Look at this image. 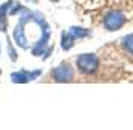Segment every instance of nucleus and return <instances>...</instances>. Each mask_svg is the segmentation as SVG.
Masks as SVG:
<instances>
[{
    "instance_id": "f257e3e1",
    "label": "nucleus",
    "mask_w": 133,
    "mask_h": 130,
    "mask_svg": "<svg viewBox=\"0 0 133 130\" xmlns=\"http://www.w3.org/2000/svg\"><path fill=\"white\" fill-rule=\"evenodd\" d=\"M77 68L84 73V74H91L98 70L99 61L95 54H81L77 57Z\"/></svg>"
},
{
    "instance_id": "f03ea898",
    "label": "nucleus",
    "mask_w": 133,
    "mask_h": 130,
    "mask_svg": "<svg viewBox=\"0 0 133 130\" xmlns=\"http://www.w3.org/2000/svg\"><path fill=\"white\" fill-rule=\"evenodd\" d=\"M124 23H125V16L122 12H119V11H111L104 19V25H105V28L108 31H116Z\"/></svg>"
},
{
    "instance_id": "7ed1b4c3",
    "label": "nucleus",
    "mask_w": 133,
    "mask_h": 130,
    "mask_svg": "<svg viewBox=\"0 0 133 130\" xmlns=\"http://www.w3.org/2000/svg\"><path fill=\"white\" fill-rule=\"evenodd\" d=\"M53 77L57 82H70L73 79V68L68 64H61L53 70Z\"/></svg>"
},
{
    "instance_id": "20e7f679",
    "label": "nucleus",
    "mask_w": 133,
    "mask_h": 130,
    "mask_svg": "<svg viewBox=\"0 0 133 130\" xmlns=\"http://www.w3.org/2000/svg\"><path fill=\"white\" fill-rule=\"evenodd\" d=\"M12 37H14V42H16L17 47H20V48H28L26 34H25V30H23V25H22V23H19V25L14 28Z\"/></svg>"
},
{
    "instance_id": "39448f33",
    "label": "nucleus",
    "mask_w": 133,
    "mask_h": 130,
    "mask_svg": "<svg viewBox=\"0 0 133 130\" xmlns=\"http://www.w3.org/2000/svg\"><path fill=\"white\" fill-rule=\"evenodd\" d=\"M12 5H14V0H8L5 5L0 6V31L6 30V12Z\"/></svg>"
},
{
    "instance_id": "423d86ee",
    "label": "nucleus",
    "mask_w": 133,
    "mask_h": 130,
    "mask_svg": "<svg viewBox=\"0 0 133 130\" xmlns=\"http://www.w3.org/2000/svg\"><path fill=\"white\" fill-rule=\"evenodd\" d=\"M62 50H70V48H73V45H74V37H73V34L71 32H62Z\"/></svg>"
},
{
    "instance_id": "0eeeda50",
    "label": "nucleus",
    "mask_w": 133,
    "mask_h": 130,
    "mask_svg": "<svg viewBox=\"0 0 133 130\" xmlns=\"http://www.w3.org/2000/svg\"><path fill=\"white\" fill-rule=\"evenodd\" d=\"M70 32L73 34L74 39H84V37L90 36V31H88V30H84V28H81V27H71V28H70Z\"/></svg>"
},
{
    "instance_id": "6e6552de",
    "label": "nucleus",
    "mask_w": 133,
    "mask_h": 130,
    "mask_svg": "<svg viewBox=\"0 0 133 130\" xmlns=\"http://www.w3.org/2000/svg\"><path fill=\"white\" fill-rule=\"evenodd\" d=\"M11 81H12V82H20V84H23V82H28L30 77H28L26 71H20V73H12V74H11Z\"/></svg>"
},
{
    "instance_id": "1a4fd4ad",
    "label": "nucleus",
    "mask_w": 133,
    "mask_h": 130,
    "mask_svg": "<svg viewBox=\"0 0 133 130\" xmlns=\"http://www.w3.org/2000/svg\"><path fill=\"white\" fill-rule=\"evenodd\" d=\"M122 47H124V50L127 53L133 54V34H129V36H125L122 39Z\"/></svg>"
},
{
    "instance_id": "9d476101",
    "label": "nucleus",
    "mask_w": 133,
    "mask_h": 130,
    "mask_svg": "<svg viewBox=\"0 0 133 130\" xmlns=\"http://www.w3.org/2000/svg\"><path fill=\"white\" fill-rule=\"evenodd\" d=\"M8 51H9V57H11L12 61H16V59H17V56H16V53H14V50H12V47H11V45H9Z\"/></svg>"
},
{
    "instance_id": "9b49d317",
    "label": "nucleus",
    "mask_w": 133,
    "mask_h": 130,
    "mask_svg": "<svg viewBox=\"0 0 133 130\" xmlns=\"http://www.w3.org/2000/svg\"><path fill=\"white\" fill-rule=\"evenodd\" d=\"M56 2H57V0H56Z\"/></svg>"
}]
</instances>
